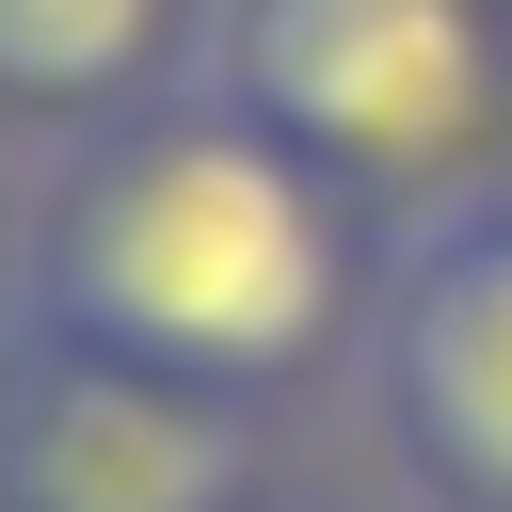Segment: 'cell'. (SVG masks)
<instances>
[{
  "label": "cell",
  "mask_w": 512,
  "mask_h": 512,
  "mask_svg": "<svg viewBox=\"0 0 512 512\" xmlns=\"http://www.w3.org/2000/svg\"><path fill=\"white\" fill-rule=\"evenodd\" d=\"M16 304L64 320V336H96V352H144L176 384L272 400V384H304V368H336L368 336L384 224L288 128H256L224 80H176L128 128L32 160Z\"/></svg>",
  "instance_id": "cell-1"
},
{
  "label": "cell",
  "mask_w": 512,
  "mask_h": 512,
  "mask_svg": "<svg viewBox=\"0 0 512 512\" xmlns=\"http://www.w3.org/2000/svg\"><path fill=\"white\" fill-rule=\"evenodd\" d=\"M208 80L384 240L512 208V0H224Z\"/></svg>",
  "instance_id": "cell-2"
},
{
  "label": "cell",
  "mask_w": 512,
  "mask_h": 512,
  "mask_svg": "<svg viewBox=\"0 0 512 512\" xmlns=\"http://www.w3.org/2000/svg\"><path fill=\"white\" fill-rule=\"evenodd\" d=\"M256 400L96 352L64 320H0V512H240Z\"/></svg>",
  "instance_id": "cell-3"
},
{
  "label": "cell",
  "mask_w": 512,
  "mask_h": 512,
  "mask_svg": "<svg viewBox=\"0 0 512 512\" xmlns=\"http://www.w3.org/2000/svg\"><path fill=\"white\" fill-rule=\"evenodd\" d=\"M368 384H384L400 464L448 512H512V208H464V224L384 240Z\"/></svg>",
  "instance_id": "cell-4"
},
{
  "label": "cell",
  "mask_w": 512,
  "mask_h": 512,
  "mask_svg": "<svg viewBox=\"0 0 512 512\" xmlns=\"http://www.w3.org/2000/svg\"><path fill=\"white\" fill-rule=\"evenodd\" d=\"M224 0H0V144L64 160L96 128H128L144 96L208 80Z\"/></svg>",
  "instance_id": "cell-5"
}]
</instances>
